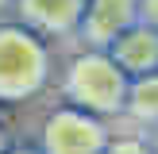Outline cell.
<instances>
[{"label":"cell","mask_w":158,"mask_h":154,"mask_svg":"<svg viewBox=\"0 0 158 154\" xmlns=\"http://www.w3.org/2000/svg\"><path fill=\"white\" fill-rule=\"evenodd\" d=\"M50 85V46L23 23H0V104L35 100Z\"/></svg>","instance_id":"cell-2"},{"label":"cell","mask_w":158,"mask_h":154,"mask_svg":"<svg viewBox=\"0 0 158 154\" xmlns=\"http://www.w3.org/2000/svg\"><path fill=\"white\" fill-rule=\"evenodd\" d=\"M89 0H15V23L31 27L43 38H66L77 35L81 15Z\"/></svg>","instance_id":"cell-5"},{"label":"cell","mask_w":158,"mask_h":154,"mask_svg":"<svg viewBox=\"0 0 158 154\" xmlns=\"http://www.w3.org/2000/svg\"><path fill=\"white\" fill-rule=\"evenodd\" d=\"M112 62L123 69L127 77H143L158 69V31L147 23H135L131 31H123L112 46H108Z\"/></svg>","instance_id":"cell-6"},{"label":"cell","mask_w":158,"mask_h":154,"mask_svg":"<svg viewBox=\"0 0 158 154\" xmlns=\"http://www.w3.org/2000/svg\"><path fill=\"white\" fill-rule=\"evenodd\" d=\"M104 154H154V146L147 135H112Z\"/></svg>","instance_id":"cell-8"},{"label":"cell","mask_w":158,"mask_h":154,"mask_svg":"<svg viewBox=\"0 0 158 154\" xmlns=\"http://www.w3.org/2000/svg\"><path fill=\"white\" fill-rule=\"evenodd\" d=\"M12 150V143H8V131H4V123H0V154H8Z\"/></svg>","instance_id":"cell-10"},{"label":"cell","mask_w":158,"mask_h":154,"mask_svg":"<svg viewBox=\"0 0 158 154\" xmlns=\"http://www.w3.org/2000/svg\"><path fill=\"white\" fill-rule=\"evenodd\" d=\"M123 116L139 127H158V69L143 77H131L127 85V104H123Z\"/></svg>","instance_id":"cell-7"},{"label":"cell","mask_w":158,"mask_h":154,"mask_svg":"<svg viewBox=\"0 0 158 154\" xmlns=\"http://www.w3.org/2000/svg\"><path fill=\"white\" fill-rule=\"evenodd\" d=\"M108 139H112L108 120L62 104L39 127V150L43 154H104Z\"/></svg>","instance_id":"cell-3"},{"label":"cell","mask_w":158,"mask_h":154,"mask_svg":"<svg viewBox=\"0 0 158 154\" xmlns=\"http://www.w3.org/2000/svg\"><path fill=\"white\" fill-rule=\"evenodd\" d=\"M139 23L158 31V0H139Z\"/></svg>","instance_id":"cell-9"},{"label":"cell","mask_w":158,"mask_h":154,"mask_svg":"<svg viewBox=\"0 0 158 154\" xmlns=\"http://www.w3.org/2000/svg\"><path fill=\"white\" fill-rule=\"evenodd\" d=\"M127 85H131V77L112 62V54L93 50V46L77 50L66 62V69H62V96H66V104L81 108V112H93L100 120L123 116Z\"/></svg>","instance_id":"cell-1"},{"label":"cell","mask_w":158,"mask_h":154,"mask_svg":"<svg viewBox=\"0 0 158 154\" xmlns=\"http://www.w3.org/2000/svg\"><path fill=\"white\" fill-rule=\"evenodd\" d=\"M12 4H15V0H0V15H4V12H12Z\"/></svg>","instance_id":"cell-13"},{"label":"cell","mask_w":158,"mask_h":154,"mask_svg":"<svg viewBox=\"0 0 158 154\" xmlns=\"http://www.w3.org/2000/svg\"><path fill=\"white\" fill-rule=\"evenodd\" d=\"M139 23V0H89L81 15V35L85 46L93 50H108L123 31H131Z\"/></svg>","instance_id":"cell-4"},{"label":"cell","mask_w":158,"mask_h":154,"mask_svg":"<svg viewBox=\"0 0 158 154\" xmlns=\"http://www.w3.org/2000/svg\"><path fill=\"white\" fill-rule=\"evenodd\" d=\"M147 139H151V146H154V154H158V127H151V135H147Z\"/></svg>","instance_id":"cell-12"},{"label":"cell","mask_w":158,"mask_h":154,"mask_svg":"<svg viewBox=\"0 0 158 154\" xmlns=\"http://www.w3.org/2000/svg\"><path fill=\"white\" fill-rule=\"evenodd\" d=\"M8 154H43V150H39V146H12Z\"/></svg>","instance_id":"cell-11"}]
</instances>
